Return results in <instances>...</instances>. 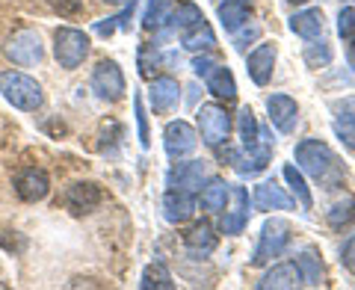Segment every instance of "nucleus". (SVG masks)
Returning a JSON list of instances; mask_svg holds the SVG:
<instances>
[{
  "mask_svg": "<svg viewBox=\"0 0 355 290\" xmlns=\"http://www.w3.org/2000/svg\"><path fill=\"white\" fill-rule=\"evenodd\" d=\"M207 178V166L205 160H187V163H175L169 169V187H181V189H198Z\"/></svg>",
  "mask_w": 355,
  "mask_h": 290,
  "instance_id": "nucleus-19",
  "label": "nucleus"
},
{
  "mask_svg": "<svg viewBox=\"0 0 355 290\" xmlns=\"http://www.w3.org/2000/svg\"><path fill=\"white\" fill-rule=\"evenodd\" d=\"M15 193L24 198V202H42V198L51 193V178H48V172L36 169V166H30V169L18 172V178H15Z\"/></svg>",
  "mask_w": 355,
  "mask_h": 290,
  "instance_id": "nucleus-15",
  "label": "nucleus"
},
{
  "mask_svg": "<svg viewBox=\"0 0 355 290\" xmlns=\"http://www.w3.org/2000/svg\"><path fill=\"white\" fill-rule=\"evenodd\" d=\"M266 116H270L272 128L282 130V133H293L296 121H299V104L293 101L291 95L284 92H275L266 98Z\"/></svg>",
  "mask_w": 355,
  "mask_h": 290,
  "instance_id": "nucleus-11",
  "label": "nucleus"
},
{
  "mask_svg": "<svg viewBox=\"0 0 355 290\" xmlns=\"http://www.w3.org/2000/svg\"><path fill=\"white\" fill-rule=\"evenodd\" d=\"M62 202L74 216H83V214L98 210V205L104 202V193H101V187H98L95 181H77V184H71L69 189H65Z\"/></svg>",
  "mask_w": 355,
  "mask_h": 290,
  "instance_id": "nucleus-10",
  "label": "nucleus"
},
{
  "mask_svg": "<svg viewBox=\"0 0 355 290\" xmlns=\"http://www.w3.org/2000/svg\"><path fill=\"white\" fill-rule=\"evenodd\" d=\"M205 83H207V92L219 98V101H234L237 98V80L225 65H216V69L205 77Z\"/></svg>",
  "mask_w": 355,
  "mask_h": 290,
  "instance_id": "nucleus-26",
  "label": "nucleus"
},
{
  "mask_svg": "<svg viewBox=\"0 0 355 290\" xmlns=\"http://www.w3.org/2000/svg\"><path fill=\"white\" fill-rule=\"evenodd\" d=\"M51 6L57 9L60 15H65V18H71V15H77L83 9V0H51Z\"/></svg>",
  "mask_w": 355,
  "mask_h": 290,
  "instance_id": "nucleus-40",
  "label": "nucleus"
},
{
  "mask_svg": "<svg viewBox=\"0 0 355 290\" xmlns=\"http://www.w3.org/2000/svg\"><path fill=\"white\" fill-rule=\"evenodd\" d=\"M326 219H329V225H331V228H343V225H349V222L355 219V196H352V193H343V196L338 198V202L329 207Z\"/></svg>",
  "mask_w": 355,
  "mask_h": 290,
  "instance_id": "nucleus-31",
  "label": "nucleus"
},
{
  "mask_svg": "<svg viewBox=\"0 0 355 290\" xmlns=\"http://www.w3.org/2000/svg\"><path fill=\"white\" fill-rule=\"evenodd\" d=\"M3 51H6V57L12 60L15 65H21V69H33V65H39V62L44 60L42 36H39L36 30H30V27L15 30L12 36L6 39Z\"/></svg>",
  "mask_w": 355,
  "mask_h": 290,
  "instance_id": "nucleus-5",
  "label": "nucleus"
},
{
  "mask_svg": "<svg viewBox=\"0 0 355 290\" xmlns=\"http://www.w3.org/2000/svg\"><path fill=\"white\" fill-rule=\"evenodd\" d=\"M196 121H198V133H202L205 145L216 148V145L228 142L231 116H228V110L222 107V104H205V107H198Z\"/></svg>",
  "mask_w": 355,
  "mask_h": 290,
  "instance_id": "nucleus-6",
  "label": "nucleus"
},
{
  "mask_svg": "<svg viewBox=\"0 0 355 290\" xmlns=\"http://www.w3.org/2000/svg\"><path fill=\"white\" fill-rule=\"evenodd\" d=\"M258 39H261V27L258 24H249V21H246L240 30H234V42H231V44H234V51H246L249 44L258 42Z\"/></svg>",
  "mask_w": 355,
  "mask_h": 290,
  "instance_id": "nucleus-36",
  "label": "nucleus"
},
{
  "mask_svg": "<svg viewBox=\"0 0 355 290\" xmlns=\"http://www.w3.org/2000/svg\"><path fill=\"white\" fill-rule=\"evenodd\" d=\"M181 3V0H148L146 12H142V27L146 30H160L166 21H169L172 9Z\"/></svg>",
  "mask_w": 355,
  "mask_h": 290,
  "instance_id": "nucleus-30",
  "label": "nucleus"
},
{
  "mask_svg": "<svg viewBox=\"0 0 355 290\" xmlns=\"http://www.w3.org/2000/svg\"><path fill=\"white\" fill-rule=\"evenodd\" d=\"M181 48L193 51V53H207V51L216 48V36H214V30H210V24L205 18L196 21L193 27L181 30Z\"/></svg>",
  "mask_w": 355,
  "mask_h": 290,
  "instance_id": "nucleus-23",
  "label": "nucleus"
},
{
  "mask_svg": "<svg viewBox=\"0 0 355 290\" xmlns=\"http://www.w3.org/2000/svg\"><path fill=\"white\" fill-rule=\"evenodd\" d=\"M92 92L101 98V101H121L128 92V83H125V71L119 69L116 60H101L92 71Z\"/></svg>",
  "mask_w": 355,
  "mask_h": 290,
  "instance_id": "nucleus-7",
  "label": "nucleus"
},
{
  "mask_svg": "<svg viewBox=\"0 0 355 290\" xmlns=\"http://www.w3.org/2000/svg\"><path fill=\"white\" fill-rule=\"evenodd\" d=\"M228 196H231V184H225L222 178H210L207 187H202V210L207 214H222L228 205Z\"/></svg>",
  "mask_w": 355,
  "mask_h": 290,
  "instance_id": "nucleus-28",
  "label": "nucleus"
},
{
  "mask_svg": "<svg viewBox=\"0 0 355 290\" xmlns=\"http://www.w3.org/2000/svg\"><path fill=\"white\" fill-rule=\"evenodd\" d=\"M196 214V198L190 189H181V187H172L166 189L163 196V216L172 222V225H181V222L193 219Z\"/></svg>",
  "mask_w": 355,
  "mask_h": 290,
  "instance_id": "nucleus-14",
  "label": "nucleus"
},
{
  "mask_svg": "<svg viewBox=\"0 0 355 290\" xmlns=\"http://www.w3.org/2000/svg\"><path fill=\"white\" fill-rule=\"evenodd\" d=\"M275 60H279V48L272 42H261L249 57H246V74L254 86H266L272 80L275 71Z\"/></svg>",
  "mask_w": 355,
  "mask_h": 290,
  "instance_id": "nucleus-9",
  "label": "nucleus"
},
{
  "mask_svg": "<svg viewBox=\"0 0 355 290\" xmlns=\"http://www.w3.org/2000/svg\"><path fill=\"white\" fill-rule=\"evenodd\" d=\"M184 246H187V255H193V258H207V255L216 252L219 237L210 222H198V225H193L184 234Z\"/></svg>",
  "mask_w": 355,
  "mask_h": 290,
  "instance_id": "nucleus-17",
  "label": "nucleus"
},
{
  "mask_svg": "<svg viewBox=\"0 0 355 290\" xmlns=\"http://www.w3.org/2000/svg\"><path fill=\"white\" fill-rule=\"evenodd\" d=\"M331 57H335V51H331V44L323 42V39H311V44L305 48V62L308 69H326V65L331 62Z\"/></svg>",
  "mask_w": 355,
  "mask_h": 290,
  "instance_id": "nucleus-34",
  "label": "nucleus"
},
{
  "mask_svg": "<svg viewBox=\"0 0 355 290\" xmlns=\"http://www.w3.org/2000/svg\"><path fill=\"white\" fill-rule=\"evenodd\" d=\"M148 101H151V110L157 116L172 113V110L181 104V83H178L175 77H169V74L154 77L151 89H148Z\"/></svg>",
  "mask_w": 355,
  "mask_h": 290,
  "instance_id": "nucleus-12",
  "label": "nucleus"
},
{
  "mask_svg": "<svg viewBox=\"0 0 355 290\" xmlns=\"http://www.w3.org/2000/svg\"><path fill=\"white\" fill-rule=\"evenodd\" d=\"M104 3H113V6H130V3H137V0H104Z\"/></svg>",
  "mask_w": 355,
  "mask_h": 290,
  "instance_id": "nucleus-43",
  "label": "nucleus"
},
{
  "mask_svg": "<svg viewBox=\"0 0 355 290\" xmlns=\"http://www.w3.org/2000/svg\"><path fill=\"white\" fill-rule=\"evenodd\" d=\"M231 202L234 205H225V214H222V234H228V237H237V234H243V228H246L249 222V196L243 187H231Z\"/></svg>",
  "mask_w": 355,
  "mask_h": 290,
  "instance_id": "nucleus-13",
  "label": "nucleus"
},
{
  "mask_svg": "<svg viewBox=\"0 0 355 290\" xmlns=\"http://www.w3.org/2000/svg\"><path fill=\"white\" fill-rule=\"evenodd\" d=\"M340 264L347 266V270L355 275V234H352V237L340 246Z\"/></svg>",
  "mask_w": 355,
  "mask_h": 290,
  "instance_id": "nucleus-41",
  "label": "nucleus"
},
{
  "mask_svg": "<svg viewBox=\"0 0 355 290\" xmlns=\"http://www.w3.org/2000/svg\"><path fill=\"white\" fill-rule=\"evenodd\" d=\"M296 270L302 275V284H311V287H320L326 282V270H323V261H320V252L314 246H308L299 252L296 258Z\"/></svg>",
  "mask_w": 355,
  "mask_h": 290,
  "instance_id": "nucleus-25",
  "label": "nucleus"
},
{
  "mask_svg": "<svg viewBox=\"0 0 355 290\" xmlns=\"http://www.w3.org/2000/svg\"><path fill=\"white\" fill-rule=\"evenodd\" d=\"M196 145H198V133H196V128L190 125V121L175 119V121L166 125L163 148H166V154H169L172 160H181V157H187V154H193Z\"/></svg>",
  "mask_w": 355,
  "mask_h": 290,
  "instance_id": "nucleus-8",
  "label": "nucleus"
},
{
  "mask_svg": "<svg viewBox=\"0 0 355 290\" xmlns=\"http://www.w3.org/2000/svg\"><path fill=\"white\" fill-rule=\"evenodd\" d=\"M349 62H352V69H355V39H349Z\"/></svg>",
  "mask_w": 355,
  "mask_h": 290,
  "instance_id": "nucleus-44",
  "label": "nucleus"
},
{
  "mask_svg": "<svg viewBox=\"0 0 355 290\" xmlns=\"http://www.w3.org/2000/svg\"><path fill=\"white\" fill-rule=\"evenodd\" d=\"M237 128H240L243 148H252V145L261 142V128H258V119H254V110H252V107H243V110H240Z\"/></svg>",
  "mask_w": 355,
  "mask_h": 290,
  "instance_id": "nucleus-32",
  "label": "nucleus"
},
{
  "mask_svg": "<svg viewBox=\"0 0 355 290\" xmlns=\"http://www.w3.org/2000/svg\"><path fill=\"white\" fill-rule=\"evenodd\" d=\"M216 65H219V62H216L214 57H207V53H202V57H196V60H193V71H196L198 77H207L210 71L216 69Z\"/></svg>",
  "mask_w": 355,
  "mask_h": 290,
  "instance_id": "nucleus-42",
  "label": "nucleus"
},
{
  "mask_svg": "<svg viewBox=\"0 0 355 290\" xmlns=\"http://www.w3.org/2000/svg\"><path fill=\"white\" fill-rule=\"evenodd\" d=\"M282 175H284L287 187L293 189V198L299 202V207H302V210H314V196H311V187H308V181H305V172L299 169V166L287 163L284 169H282Z\"/></svg>",
  "mask_w": 355,
  "mask_h": 290,
  "instance_id": "nucleus-29",
  "label": "nucleus"
},
{
  "mask_svg": "<svg viewBox=\"0 0 355 290\" xmlns=\"http://www.w3.org/2000/svg\"><path fill=\"white\" fill-rule=\"evenodd\" d=\"M302 284V275H299L296 264H275L272 270H266L263 278L254 287L258 290H296Z\"/></svg>",
  "mask_w": 355,
  "mask_h": 290,
  "instance_id": "nucleus-20",
  "label": "nucleus"
},
{
  "mask_svg": "<svg viewBox=\"0 0 355 290\" xmlns=\"http://www.w3.org/2000/svg\"><path fill=\"white\" fill-rule=\"evenodd\" d=\"M270 160H272V145L258 142V145H252V148H246V154H237L234 169H237L240 178H254L258 172H263L266 166H270Z\"/></svg>",
  "mask_w": 355,
  "mask_h": 290,
  "instance_id": "nucleus-18",
  "label": "nucleus"
},
{
  "mask_svg": "<svg viewBox=\"0 0 355 290\" xmlns=\"http://www.w3.org/2000/svg\"><path fill=\"white\" fill-rule=\"evenodd\" d=\"M196 21H202V9H198L196 3H190V0H181L175 9H172V15H169V21L160 27L163 33L160 36L166 39V36H175V33H181V30H187V27H193Z\"/></svg>",
  "mask_w": 355,
  "mask_h": 290,
  "instance_id": "nucleus-24",
  "label": "nucleus"
},
{
  "mask_svg": "<svg viewBox=\"0 0 355 290\" xmlns=\"http://www.w3.org/2000/svg\"><path fill=\"white\" fill-rule=\"evenodd\" d=\"M130 12H133V3L130 6H125V12L121 15H113V18H104V21H98V24L92 27L98 36H113L116 30H128L130 24H128V18H130Z\"/></svg>",
  "mask_w": 355,
  "mask_h": 290,
  "instance_id": "nucleus-35",
  "label": "nucleus"
},
{
  "mask_svg": "<svg viewBox=\"0 0 355 290\" xmlns=\"http://www.w3.org/2000/svg\"><path fill=\"white\" fill-rule=\"evenodd\" d=\"M291 33L293 36H299V39H305V42H311V39H320L323 36V9H302V12H293L291 15Z\"/></svg>",
  "mask_w": 355,
  "mask_h": 290,
  "instance_id": "nucleus-21",
  "label": "nucleus"
},
{
  "mask_svg": "<svg viewBox=\"0 0 355 290\" xmlns=\"http://www.w3.org/2000/svg\"><path fill=\"white\" fill-rule=\"evenodd\" d=\"M139 287H146V290H151V287H166V290L175 287L169 266H166L163 261H157V264H148V266H146V273H142V282H139Z\"/></svg>",
  "mask_w": 355,
  "mask_h": 290,
  "instance_id": "nucleus-33",
  "label": "nucleus"
},
{
  "mask_svg": "<svg viewBox=\"0 0 355 290\" xmlns=\"http://www.w3.org/2000/svg\"><path fill=\"white\" fill-rule=\"evenodd\" d=\"M0 92L9 104L21 113H36V110L44 107V89L36 77H30L24 71H0Z\"/></svg>",
  "mask_w": 355,
  "mask_h": 290,
  "instance_id": "nucleus-2",
  "label": "nucleus"
},
{
  "mask_svg": "<svg viewBox=\"0 0 355 290\" xmlns=\"http://www.w3.org/2000/svg\"><path fill=\"white\" fill-rule=\"evenodd\" d=\"M157 62H160V57H157V51H154V44H146V48L139 51V74L151 77L154 69H157Z\"/></svg>",
  "mask_w": 355,
  "mask_h": 290,
  "instance_id": "nucleus-38",
  "label": "nucleus"
},
{
  "mask_svg": "<svg viewBox=\"0 0 355 290\" xmlns=\"http://www.w3.org/2000/svg\"><path fill=\"white\" fill-rule=\"evenodd\" d=\"M293 157H296L299 169H302L305 175H311L314 181H320V184L338 187L343 181V172H340V166H338L335 151H331L323 139H302V142L296 145Z\"/></svg>",
  "mask_w": 355,
  "mask_h": 290,
  "instance_id": "nucleus-1",
  "label": "nucleus"
},
{
  "mask_svg": "<svg viewBox=\"0 0 355 290\" xmlns=\"http://www.w3.org/2000/svg\"><path fill=\"white\" fill-rule=\"evenodd\" d=\"M338 33L343 39H355V12L352 9H340V15H338Z\"/></svg>",
  "mask_w": 355,
  "mask_h": 290,
  "instance_id": "nucleus-39",
  "label": "nucleus"
},
{
  "mask_svg": "<svg viewBox=\"0 0 355 290\" xmlns=\"http://www.w3.org/2000/svg\"><path fill=\"white\" fill-rule=\"evenodd\" d=\"M338 116H335V133L338 139L347 145V148L355 151V98H347V101L335 104Z\"/></svg>",
  "mask_w": 355,
  "mask_h": 290,
  "instance_id": "nucleus-27",
  "label": "nucleus"
},
{
  "mask_svg": "<svg viewBox=\"0 0 355 290\" xmlns=\"http://www.w3.org/2000/svg\"><path fill=\"white\" fill-rule=\"evenodd\" d=\"M89 51H92V39L89 33L77 30V27H57L53 33V57H57L60 69L74 71L86 62Z\"/></svg>",
  "mask_w": 355,
  "mask_h": 290,
  "instance_id": "nucleus-4",
  "label": "nucleus"
},
{
  "mask_svg": "<svg viewBox=\"0 0 355 290\" xmlns=\"http://www.w3.org/2000/svg\"><path fill=\"white\" fill-rule=\"evenodd\" d=\"M291 240H293L291 222L282 219V216H270L261 225L258 246H254V252H252V266H266L272 258H282L284 249L291 246Z\"/></svg>",
  "mask_w": 355,
  "mask_h": 290,
  "instance_id": "nucleus-3",
  "label": "nucleus"
},
{
  "mask_svg": "<svg viewBox=\"0 0 355 290\" xmlns=\"http://www.w3.org/2000/svg\"><path fill=\"white\" fill-rule=\"evenodd\" d=\"M252 202L258 210H293L296 198H291L284 193V187H279L275 181H261L252 193Z\"/></svg>",
  "mask_w": 355,
  "mask_h": 290,
  "instance_id": "nucleus-16",
  "label": "nucleus"
},
{
  "mask_svg": "<svg viewBox=\"0 0 355 290\" xmlns=\"http://www.w3.org/2000/svg\"><path fill=\"white\" fill-rule=\"evenodd\" d=\"M133 110H137L139 142H142V148H148V145H151V133H148V116H146V104H142V98H139V95L133 98Z\"/></svg>",
  "mask_w": 355,
  "mask_h": 290,
  "instance_id": "nucleus-37",
  "label": "nucleus"
},
{
  "mask_svg": "<svg viewBox=\"0 0 355 290\" xmlns=\"http://www.w3.org/2000/svg\"><path fill=\"white\" fill-rule=\"evenodd\" d=\"M287 3H293V6H302V3H308V0H287Z\"/></svg>",
  "mask_w": 355,
  "mask_h": 290,
  "instance_id": "nucleus-45",
  "label": "nucleus"
},
{
  "mask_svg": "<svg viewBox=\"0 0 355 290\" xmlns=\"http://www.w3.org/2000/svg\"><path fill=\"white\" fill-rule=\"evenodd\" d=\"M252 15V0H222L216 6V18L225 33H234L249 21Z\"/></svg>",
  "mask_w": 355,
  "mask_h": 290,
  "instance_id": "nucleus-22",
  "label": "nucleus"
}]
</instances>
